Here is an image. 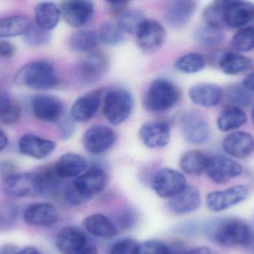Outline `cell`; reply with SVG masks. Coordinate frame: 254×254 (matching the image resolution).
Segmentation results:
<instances>
[{
    "mask_svg": "<svg viewBox=\"0 0 254 254\" xmlns=\"http://www.w3.org/2000/svg\"><path fill=\"white\" fill-rule=\"evenodd\" d=\"M243 172L244 167L234 158L217 155L209 158L205 173L212 182L222 185L241 176Z\"/></svg>",
    "mask_w": 254,
    "mask_h": 254,
    "instance_id": "obj_7",
    "label": "cell"
},
{
    "mask_svg": "<svg viewBox=\"0 0 254 254\" xmlns=\"http://www.w3.org/2000/svg\"><path fill=\"white\" fill-rule=\"evenodd\" d=\"M207 65V59L198 52H190L182 55L176 61L175 67L184 74H196L202 71Z\"/></svg>",
    "mask_w": 254,
    "mask_h": 254,
    "instance_id": "obj_35",
    "label": "cell"
},
{
    "mask_svg": "<svg viewBox=\"0 0 254 254\" xmlns=\"http://www.w3.org/2000/svg\"><path fill=\"white\" fill-rule=\"evenodd\" d=\"M139 136L147 147L160 149L170 142L171 128L167 122L162 121L147 122L140 127Z\"/></svg>",
    "mask_w": 254,
    "mask_h": 254,
    "instance_id": "obj_21",
    "label": "cell"
},
{
    "mask_svg": "<svg viewBox=\"0 0 254 254\" xmlns=\"http://www.w3.org/2000/svg\"><path fill=\"white\" fill-rule=\"evenodd\" d=\"M116 134L113 128L104 125H95L85 131L83 143L85 149L92 155L107 152L116 143Z\"/></svg>",
    "mask_w": 254,
    "mask_h": 254,
    "instance_id": "obj_13",
    "label": "cell"
},
{
    "mask_svg": "<svg viewBox=\"0 0 254 254\" xmlns=\"http://www.w3.org/2000/svg\"><path fill=\"white\" fill-rule=\"evenodd\" d=\"M18 85L37 91L50 90L59 84V78L55 67L43 61L28 63L15 76Z\"/></svg>",
    "mask_w": 254,
    "mask_h": 254,
    "instance_id": "obj_2",
    "label": "cell"
},
{
    "mask_svg": "<svg viewBox=\"0 0 254 254\" xmlns=\"http://www.w3.org/2000/svg\"><path fill=\"white\" fill-rule=\"evenodd\" d=\"M99 41L107 46H117L125 40V32L118 24L104 22L98 33Z\"/></svg>",
    "mask_w": 254,
    "mask_h": 254,
    "instance_id": "obj_38",
    "label": "cell"
},
{
    "mask_svg": "<svg viewBox=\"0 0 254 254\" xmlns=\"http://www.w3.org/2000/svg\"><path fill=\"white\" fill-rule=\"evenodd\" d=\"M83 225L85 231L99 240H113L119 234V228L113 219L102 213H93L86 216Z\"/></svg>",
    "mask_w": 254,
    "mask_h": 254,
    "instance_id": "obj_23",
    "label": "cell"
},
{
    "mask_svg": "<svg viewBox=\"0 0 254 254\" xmlns=\"http://www.w3.org/2000/svg\"><path fill=\"white\" fill-rule=\"evenodd\" d=\"M13 100L12 99L11 97L10 96L7 92L4 91H1L0 92V113L7 108L12 102Z\"/></svg>",
    "mask_w": 254,
    "mask_h": 254,
    "instance_id": "obj_53",
    "label": "cell"
},
{
    "mask_svg": "<svg viewBox=\"0 0 254 254\" xmlns=\"http://www.w3.org/2000/svg\"><path fill=\"white\" fill-rule=\"evenodd\" d=\"M202 232L210 241L226 247L254 248V231L237 218H220L204 225Z\"/></svg>",
    "mask_w": 254,
    "mask_h": 254,
    "instance_id": "obj_1",
    "label": "cell"
},
{
    "mask_svg": "<svg viewBox=\"0 0 254 254\" xmlns=\"http://www.w3.org/2000/svg\"><path fill=\"white\" fill-rule=\"evenodd\" d=\"M109 4L112 5L118 6L122 5V4H125L128 1V0H106Z\"/></svg>",
    "mask_w": 254,
    "mask_h": 254,
    "instance_id": "obj_61",
    "label": "cell"
},
{
    "mask_svg": "<svg viewBox=\"0 0 254 254\" xmlns=\"http://www.w3.org/2000/svg\"><path fill=\"white\" fill-rule=\"evenodd\" d=\"M55 125L59 128L61 137L65 140L68 139L74 132V120L71 119V116H68L64 114V116L57 122Z\"/></svg>",
    "mask_w": 254,
    "mask_h": 254,
    "instance_id": "obj_50",
    "label": "cell"
},
{
    "mask_svg": "<svg viewBox=\"0 0 254 254\" xmlns=\"http://www.w3.org/2000/svg\"><path fill=\"white\" fill-rule=\"evenodd\" d=\"M55 167L63 180L73 179L84 173L87 168V161L78 154L67 152L61 155Z\"/></svg>",
    "mask_w": 254,
    "mask_h": 254,
    "instance_id": "obj_28",
    "label": "cell"
},
{
    "mask_svg": "<svg viewBox=\"0 0 254 254\" xmlns=\"http://www.w3.org/2000/svg\"><path fill=\"white\" fill-rule=\"evenodd\" d=\"M108 61L104 54L94 52L88 53L77 67L79 79L85 83L96 81L107 71Z\"/></svg>",
    "mask_w": 254,
    "mask_h": 254,
    "instance_id": "obj_22",
    "label": "cell"
},
{
    "mask_svg": "<svg viewBox=\"0 0 254 254\" xmlns=\"http://www.w3.org/2000/svg\"><path fill=\"white\" fill-rule=\"evenodd\" d=\"M8 143L9 140L7 134L2 130L0 129V152H2L7 148Z\"/></svg>",
    "mask_w": 254,
    "mask_h": 254,
    "instance_id": "obj_59",
    "label": "cell"
},
{
    "mask_svg": "<svg viewBox=\"0 0 254 254\" xmlns=\"http://www.w3.org/2000/svg\"><path fill=\"white\" fill-rule=\"evenodd\" d=\"M55 243L60 254H77L90 242L85 230L74 225H66L58 231Z\"/></svg>",
    "mask_w": 254,
    "mask_h": 254,
    "instance_id": "obj_12",
    "label": "cell"
},
{
    "mask_svg": "<svg viewBox=\"0 0 254 254\" xmlns=\"http://www.w3.org/2000/svg\"></svg>",
    "mask_w": 254,
    "mask_h": 254,
    "instance_id": "obj_63",
    "label": "cell"
},
{
    "mask_svg": "<svg viewBox=\"0 0 254 254\" xmlns=\"http://www.w3.org/2000/svg\"><path fill=\"white\" fill-rule=\"evenodd\" d=\"M131 94L123 89H113L107 92L103 101V113L112 125H122L132 112Z\"/></svg>",
    "mask_w": 254,
    "mask_h": 254,
    "instance_id": "obj_4",
    "label": "cell"
},
{
    "mask_svg": "<svg viewBox=\"0 0 254 254\" xmlns=\"http://www.w3.org/2000/svg\"><path fill=\"white\" fill-rule=\"evenodd\" d=\"M36 24L51 31L58 26L61 17V10L55 3L46 1L39 3L34 11Z\"/></svg>",
    "mask_w": 254,
    "mask_h": 254,
    "instance_id": "obj_30",
    "label": "cell"
},
{
    "mask_svg": "<svg viewBox=\"0 0 254 254\" xmlns=\"http://www.w3.org/2000/svg\"><path fill=\"white\" fill-rule=\"evenodd\" d=\"M222 149L234 159H246L254 153V136L249 131H233L222 140Z\"/></svg>",
    "mask_w": 254,
    "mask_h": 254,
    "instance_id": "obj_17",
    "label": "cell"
},
{
    "mask_svg": "<svg viewBox=\"0 0 254 254\" xmlns=\"http://www.w3.org/2000/svg\"><path fill=\"white\" fill-rule=\"evenodd\" d=\"M165 28L155 19H146L136 34L137 45L146 52L158 50L165 42Z\"/></svg>",
    "mask_w": 254,
    "mask_h": 254,
    "instance_id": "obj_18",
    "label": "cell"
},
{
    "mask_svg": "<svg viewBox=\"0 0 254 254\" xmlns=\"http://www.w3.org/2000/svg\"><path fill=\"white\" fill-rule=\"evenodd\" d=\"M201 197L199 190L192 185L186 188L177 195L169 198L167 201L168 210L173 214L184 216L198 210L201 204Z\"/></svg>",
    "mask_w": 254,
    "mask_h": 254,
    "instance_id": "obj_20",
    "label": "cell"
},
{
    "mask_svg": "<svg viewBox=\"0 0 254 254\" xmlns=\"http://www.w3.org/2000/svg\"><path fill=\"white\" fill-rule=\"evenodd\" d=\"M109 176L103 168L93 167L75 178L72 182L82 196L89 201L107 188Z\"/></svg>",
    "mask_w": 254,
    "mask_h": 254,
    "instance_id": "obj_10",
    "label": "cell"
},
{
    "mask_svg": "<svg viewBox=\"0 0 254 254\" xmlns=\"http://www.w3.org/2000/svg\"><path fill=\"white\" fill-rule=\"evenodd\" d=\"M31 111L37 120L56 124L65 114L61 100L50 95H37L31 100Z\"/></svg>",
    "mask_w": 254,
    "mask_h": 254,
    "instance_id": "obj_14",
    "label": "cell"
},
{
    "mask_svg": "<svg viewBox=\"0 0 254 254\" xmlns=\"http://www.w3.org/2000/svg\"><path fill=\"white\" fill-rule=\"evenodd\" d=\"M209 158L201 150H190L182 155L180 160V167L182 171L190 176H200L205 173L208 165Z\"/></svg>",
    "mask_w": 254,
    "mask_h": 254,
    "instance_id": "obj_32",
    "label": "cell"
},
{
    "mask_svg": "<svg viewBox=\"0 0 254 254\" xmlns=\"http://www.w3.org/2000/svg\"><path fill=\"white\" fill-rule=\"evenodd\" d=\"M37 176L41 187V195L44 197H54L58 193L63 179L57 173L55 164L45 166L37 170Z\"/></svg>",
    "mask_w": 254,
    "mask_h": 254,
    "instance_id": "obj_33",
    "label": "cell"
},
{
    "mask_svg": "<svg viewBox=\"0 0 254 254\" xmlns=\"http://www.w3.org/2000/svg\"><path fill=\"white\" fill-rule=\"evenodd\" d=\"M64 201L71 207H77L87 202L72 183L66 187L64 193Z\"/></svg>",
    "mask_w": 254,
    "mask_h": 254,
    "instance_id": "obj_49",
    "label": "cell"
},
{
    "mask_svg": "<svg viewBox=\"0 0 254 254\" xmlns=\"http://www.w3.org/2000/svg\"><path fill=\"white\" fill-rule=\"evenodd\" d=\"M243 85L248 90L254 94V70L246 76L243 80Z\"/></svg>",
    "mask_w": 254,
    "mask_h": 254,
    "instance_id": "obj_56",
    "label": "cell"
},
{
    "mask_svg": "<svg viewBox=\"0 0 254 254\" xmlns=\"http://www.w3.org/2000/svg\"><path fill=\"white\" fill-rule=\"evenodd\" d=\"M196 7L197 0H172L166 9V20L173 28H182L190 20Z\"/></svg>",
    "mask_w": 254,
    "mask_h": 254,
    "instance_id": "obj_26",
    "label": "cell"
},
{
    "mask_svg": "<svg viewBox=\"0 0 254 254\" xmlns=\"http://www.w3.org/2000/svg\"><path fill=\"white\" fill-rule=\"evenodd\" d=\"M24 222L35 228H52L59 220V213L51 203L37 202L28 206L22 214Z\"/></svg>",
    "mask_w": 254,
    "mask_h": 254,
    "instance_id": "obj_16",
    "label": "cell"
},
{
    "mask_svg": "<svg viewBox=\"0 0 254 254\" xmlns=\"http://www.w3.org/2000/svg\"><path fill=\"white\" fill-rule=\"evenodd\" d=\"M181 98L180 89L170 80L158 78L152 82L145 94L143 104L152 113H162L171 110Z\"/></svg>",
    "mask_w": 254,
    "mask_h": 254,
    "instance_id": "obj_3",
    "label": "cell"
},
{
    "mask_svg": "<svg viewBox=\"0 0 254 254\" xmlns=\"http://www.w3.org/2000/svg\"><path fill=\"white\" fill-rule=\"evenodd\" d=\"M23 40L31 47H42L50 41L51 32L33 23L31 28L24 34Z\"/></svg>",
    "mask_w": 254,
    "mask_h": 254,
    "instance_id": "obj_41",
    "label": "cell"
},
{
    "mask_svg": "<svg viewBox=\"0 0 254 254\" xmlns=\"http://www.w3.org/2000/svg\"><path fill=\"white\" fill-rule=\"evenodd\" d=\"M14 173H15V166L13 163L7 161L0 162V176L3 178V179Z\"/></svg>",
    "mask_w": 254,
    "mask_h": 254,
    "instance_id": "obj_52",
    "label": "cell"
},
{
    "mask_svg": "<svg viewBox=\"0 0 254 254\" xmlns=\"http://www.w3.org/2000/svg\"><path fill=\"white\" fill-rule=\"evenodd\" d=\"M3 194L11 198H25L41 195V187L37 173H14L3 179Z\"/></svg>",
    "mask_w": 254,
    "mask_h": 254,
    "instance_id": "obj_5",
    "label": "cell"
},
{
    "mask_svg": "<svg viewBox=\"0 0 254 254\" xmlns=\"http://www.w3.org/2000/svg\"><path fill=\"white\" fill-rule=\"evenodd\" d=\"M19 210L11 202L0 203V232L8 231L16 223Z\"/></svg>",
    "mask_w": 254,
    "mask_h": 254,
    "instance_id": "obj_42",
    "label": "cell"
},
{
    "mask_svg": "<svg viewBox=\"0 0 254 254\" xmlns=\"http://www.w3.org/2000/svg\"><path fill=\"white\" fill-rule=\"evenodd\" d=\"M138 243L131 238H124L113 243L108 254H137Z\"/></svg>",
    "mask_w": 254,
    "mask_h": 254,
    "instance_id": "obj_46",
    "label": "cell"
},
{
    "mask_svg": "<svg viewBox=\"0 0 254 254\" xmlns=\"http://www.w3.org/2000/svg\"><path fill=\"white\" fill-rule=\"evenodd\" d=\"M18 254H42V253L37 248L29 246L19 250Z\"/></svg>",
    "mask_w": 254,
    "mask_h": 254,
    "instance_id": "obj_60",
    "label": "cell"
},
{
    "mask_svg": "<svg viewBox=\"0 0 254 254\" xmlns=\"http://www.w3.org/2000/svg\"><path fill=\"white\" fill-rule=\"evenodd\" d=\"M199 231V225L194 221H187V222H182L175 226L174 230H173L175 234L186 237V238L187 237L192 238V237H195Z\"/></svg>",
    "mask_w": 254,
    "mask_h": 254,
    "instance_id": "obj_48",
    "label": "cell"
},
{
    "mask_svg": "<svg viewBox=\"0 0 254 254\" xmlns=\"http://www.w3.org/2000/svg\"><path fill=\"white\" fill-rule=\"evenodd\" d=\"M247 122V114L243 108L230 105L219 114L216 125L222 132H229L244 126Z\"/></svg>",
    "mask_w": 254,
    "mask_h": 254,
    "instance_id": "obj_29",
    "label": "cell"
},
{
    "mask_svg": "<svg viewBox=\"0 0 254 254\" xmlns=\"http://www.w3.org/2000/svg\"><path fill=\"white\" fill-rule=\"evenodd\" d=\"M211 61L224 74L231 76L247 72L254 66L252 58L237 52H218L212 56Z\"/></svg>",
    "mask_w": 254,
    "mask_h": 254,
    "instance_id": "obj_15",
    "label": "cell"
},
{
    "mask_svg": "<svg viewBox=\"0 0 254 254\" xmlns=\"http://www.w3.org/2000/svg\"><path fill=\"white\" fill-rule=\"evenodd\" d=\"M231 46L237 52L243 53L254 49V28L250 26L239 30L231 40Z\"/></svg>",
    "mask_w": 254,
    "mask_h": 254,
    "instance_id": "obj_40",
    "label": "cell"
},
{
    "mask_svg": "<svg viewBox=\"0 0 254 254\" xmlns=\"http://www.w3.org/2000/svg\"><path fill=\"white\" fill-rule=\"evenodd\" d=\"M223 89L219 85L210 83H200L190 89L188 96L195 105L214 107L219 105L223 98Z\"/></svg>",
    "mask_w": 254,
    "mask_h": 254,
    "instance_id": "obj_24",
    "label": "cell"
},
{
    "mask_svg": "<svg viewBox=\"0 0 254 254\" xmlns=\"http://www.w3.org/2000/svg\"><path fill=\"white\" fill-rule=\"evenodd\" d=\"M117 225L118 228L129 231L133 229L137 225L138 216L135 210L131 208L124 209L118 213L116 219L113 220Z\"/></svg>",
    "mask_w": 254,
    "mask_h": 254,
    "instance_id": "obj_45",
    "label": "cell"
},
{
    "mask_svg": "<svg viewBox=\"0 0 254 254\" xmlns=\"http://www.w3.org/2000/svg\"><path fill=\"white\" fill-rule=\"evenodd\" d=\"M146 20L144 13L139 10H128L123 12L119 18L118 25L126 34H135Z\"/></svg>",
    "mask_w": 254,
    "mask_h": 254,
    "instance_id": "obj_36",
    "label": "cell"
},
{
    "mask_svg": "<svg viewBox=\"0 0 254 254\" xmlns=\"http://www.w3.org/2000/svg\"><path fill=\"white\" fill-rule=\"evenodd\" d=\"M252 122H253V123L254 124V107L253 110H252Z\"/></svg>",
    "mask_w": 254,
    "mask_h": 254,
    "instance_id": "obj_62",
    "label": "cell"
},
{
    "mask_svg": "<svg viewBox=\"0 0 254 254\" xmlns=\"http://www.w3.org/2000/svg\"><path fill=\"white\" fill-rule=\"evenodd\" d=\"M203 18L206 25L222 30L226 27L225 10L215 4L207 6L203 11Z\"/></svg>",
    "mask_w": 254,
    "mask_h": 254,
    "instance_id": "obj_43",
    "label": "cell"
},
{
    "mask_svg": "<svg viewBox=\"0 0 254 254\" xmlns=\"http://www.w3.org/2000/svg\"><path fill=\"white\" fill-rule=\"evenodd\" d=\"M186 178L181 172L171 168L160 170L152 181V188L163 198H172L186 188Z\"/></svg>",
    "mask_w": 254,
    "mask_h": 254,
    "instance_id": "obj_9",
    "label": "cell"
},
{
    "mask_svg": "<svg viewBox=\"0 0 254 254\" xmlns=\"http://www.w3.org/2000/svg\"><path fill=\"white\" fill-rule=\"evenodd\" d=\"M56 147L57 143L53 140L32 133L23 134L18 142V149L22 155L37 160L44 159Z\"/></svg>",
    "mask_w": 254,
    "mask_h": 254,
    "instance_id": "obj_19",
    "label": "cell"
},
{
    "mask_svg": "<svg viewBox=\"0 0 254 254\" xmlns=\"http://www.w3.org/2000/svg\"><path fill=\"white\" fill-rule=\"evenodd\" d=\"M99 43L98 35L90 30H80L70 37L69 46L71 50L80 53H90L96 49Z\"/></svg>",
    "mask_w": 254,
    "mask_h": 254,
    "instance_id": "obj_34",
    "label": "cell"
},
{
    "mask_svg": "<svg viewBox=\"0 0 254 254\" xmlns=\"http://www.w3.org/2000/svg\"><path fill=\"white\" fill-rule=\"evenodd\" d=\"M225 96L231 106L243 107L251 105L254 101V94L248 90L243 84L231 85L228 88Z\"/></svg>",
    "mask_w": 254,
    "mask_h": 254,
    "instance_id": "obj_37",
    "label": "cell"
},
{
    "mask_svg": "<svg viewBox=\"0 0 254 254\" xmlns=\"http://www.w3.org/2000/svg\"><path fill=\"white\" fill-rule=\"evenodd\" d=\"M31 19L25 15H13L0 19V39L23 36L32 26Z\"/></svg>",
    "mask_w": 254,
    "mask_h": 254,
    "instance_id": "obj_31",
    "label": "cell"
},
{
    "mask_svg": "<svg viewBox=\"0 0 254 254\" xmlns=\"http://www.w3.org/2000/svg\"><path fill=\"white\" fill-rule=\"evenodd\" d=\"M195 40L201 46L213 47L222 43L224 34L222 30L205 25L196 30Z\"/></svg>",
    "mask_w": 254,
    "mask_h": 254,
    "instance_id": "obj_39",
    "label": "cell"
},
{
    "mask_svg": "<svg viewBox=\"0 0 254 254\" xmlns=\"http://www.w3.org/2000/svg\"><path fill=\"white\" fill-rule=\"evenodd\" d=\"M211 250L207 246L193 248L177 254H211Z\"/></svg>",
    "mask_w": 254,
    "mask_h": 254,
    "instance_id": "obj_55",
    "label": "cell"
},
{
    "mask_svg": "<svg viewBox=\"0 0 254 254\" xmlns=\"http://www.w3.org/2000/svg\"><path fill=\"white\" fill-rule=\"evenodd\" d=\"M137 254H172L168 245L158 240H149L138 243Z\"/></svg>",
    "mask_w": 254,
    "mask_h": 254,
    "instance_id": "obj_44",
    "label": "cell"
},
{
    "mask_svg": "<svg viewBox=\"0 0 254 254\" xmlns=\"http://www.w3.org/2000/svg\"><path fill=\"white\" fill-rule=\"evenodd\" d=\"M19 250L16 246L11 244H6L0 247V254H18Z\"/></svg>",
    "mask_w": 254,
    "mask_h": 254,
    "instance_id": "obj_57",
    "label": "cell"
},
{
    "mask_svg": "<svg viewBox=\"0 0 254 254\" xmlns=\"http://www.w3.org/2000/svg\"><path fill=\"white\" fill-rule=\"evenodd\" d=\"M22 111L20 106L14 101L0 113V122L3 125H15L20 120Z\"/></svg>",
    "mask_w": 254,
    "mask_h": 254,
    "instance_id": "obj_47",
    "label": "cell"
},
{
    "mask_svg": "<svg viewBox=\"0 0 254 254\" xmlns=\"http://www.w3.org/2000/svg\"><path fill=\"white\" fill-rule=\"evenodd\" d=\"M240 1L241 0H213V4H216L226 11L230 7Z\"/></svg>",
    "mask_w": 254,
    "mask_h": 254,
    "instance_id": "obj_54",
    "label": "cell"
},
{
    "mask_svg": "<svg viewBox=\"0 0 254 254\" xmlns=\"http://www.w3.org/2000/svg\"><path fill=\"white\" fill-rule=\"evenodd\" d=\"M250 194L249 188L243 185H234L225 190H215L206 196V205L214 213L225 211L247 199Z\"/></svg>",
    "mask_w": 254,
    "mask_h": 254,
    "instance_id": "obj_6",
    "label": "cell"
},
{
    "mask_svg": "<svg viewBox=\"0 0 254 254\" xmlns=\"http://www.w3.org/2000/svg\"><path fill=\"white\" fill-rule=\"evenodd\" d=\"M101 104L100 91L85 94L77 98L71 107L70 116L74 122H89L95 117Z\"/></svg>",
    "mask_w": 254,
    "mask_h": 254,
    "instance_id": "obj_25",
    "label": "cell"
},
{
    "mask_svg": "<svg viewBox=\"0 0 254 254\" xmlns=\"http://www.w3.org/2000/svg\"><path fill=\"white\" fill-rule=\"evenodd\" d=\"M77 254H99V252H98V248L95 245L89 243L86 247L82 249Z\"/></svg>",
    "mask_w": 254,
    "mask_h": 254,
    "instance_id": "obj_58",
    "label": "cell"
},
{
    "mask_svg": "<svg viewBox=\"0 0 254 254\" xmlns=\"http://www.w3.org/2000/svg\"><path fill=\"white\" fill-rule=\"evenodd\" d=\"M254 22V4L252 1L241 0L225 11L227 28L234 29L250 27Z\"/></svg>",
    "mask_w": 254,
    "mask_h": 254,
    "instance_id": "obj_27",
    "label": "cell"
},
{
    "mask_svg": "<svg viewBox=\"0 0 254 254\" xmlns=\"http://www.w3.org/2000/svg\"><path fill=\"white\" fill-rule=\"evenodd\" d=\"M16 49L10 42L0 40V59H10L16 54Z\"/></svg>",
    "mask_w": 254,
    "mask_h": 254,
    "instance_id": "obj_51",
    "label": "cell"
},
{
    "mask_svg": "<svg viewBox=\"0 0 254 254\" xmlns=\"http://www.w3.org/2000/svg\"><path fill=\"white\" fill-rule=\"evenodd\" d=\"M60 10L67 24L73 28H80L92 19L95 4L92 0H63Z\"/></svg>",
    "mask_w": 254,
    "mask_h": 254,
    "instance_id": "obj_11",
    "label": "cell"
},
{
    "mask_svg": "<svg viewBox=\"0 0 254 254\" xmlns=\"http://www.w3.org/2000/svg\"><path fill=\"white\" fill-rule=\"evenodd\" d=\"M180 128L185 138L192 144H204L210 139V125L197 112L184 113L180 119Z\"/></svg>",
    "mask_w": 254,
    "mask_h": 254,
    "instance_id": "obj_8",
    "label": "cell"
}]
</instances>
